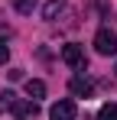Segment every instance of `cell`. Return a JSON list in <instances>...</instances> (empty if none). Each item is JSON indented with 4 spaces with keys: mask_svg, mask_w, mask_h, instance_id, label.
I'll return each instance as SVG.
<instances>
[{
    "mask_svg": "<svg viewBox=\"0 0 117 120\" xmlns=\"http://www.w3.org/2000/svg\"><path fill=\"white\" fill-rule=\"evenodd\" d=\"M68 91L75 94V98H91V91H94V84L88 78H81V75H75V78L68 81Z\"/></svg>",
    "mask_w": 117,
    "mask_h": 120,
    "instance_id": "5",
    "label": "cell"
},
{
    "mask_svg": "<svg viewBox=\"0 0 117 120\" xmlns=\"http://www.w3.org/2000/svg\"><path fill=\"white\" fill-rule=\"evenodd\" d=\"M13 3H16L20 13H33V7H36V0H13Z\"/></svg>",
    "mask_w": 117,
    "mask_h": 120,
    "instance_id": "10",
    "label": "cell"
},
{
    "mask_svg": "<svg viewBox=\"0 0 117 120\" xmlns=\"http://www.w3.org/2000/svg\"><path fill=\"white\" fill-rule=\"evenodd\" d=\"M10 59V45H7V39H0V65Z\"/></svg>",
    "mask_w": 117,
    "mask_h": 120,
    "instance_id": "11",
    "label": "cell"
},
{
    "mask_svg": "<svg viewBox=\"0 0 117 120\" xmlns=\"http://www.w3.org/2000/svg\"><path fill=\"white\" fill-rule=\"evenodd\" d=\"M62 62L65 65H72V68H81L85 65V52H81V45H62Z\"/></svg>",
    "mask_w": 117,
    "mask_h": 120,
    "instance_id": "3",
    "label": "cell"
},
{
    "mask_svg": "<svg viewBox=\"0 0 117 120\" xmlns=\"http://www.w3.org/2000/svg\"><path fill=\"white\" fill-rule=\"evenodd\" d=\"M94 49H98V55H117V33L101 26L94 33Z\"/></svg>",
    "mask_w": 117,
    "mask_h": 120,
    "instance_id": "1",
    "label": "cell"
},
{
    "mask_svg": "<svg viewBox=\"0 0 117 120\" xmlns=\"http://www.w3.org/2000/svg\"><path fill=\"white\" fill-rule=\"evenodd\" d=\"M49 117L52 120H75V101H58V104H52Z\"/></svg>",
    "mask_w": 117,
    "mask_h": 120,
    "instance_id": "4",
    "label": "cell"
},
{
    "mask_svg": "<svg viewBox=\"0 0 117 120\" xmlns=\"http://www.w3.org/2000/svg\"><path fill=\"white\" fill-rule=\"evenodd\" d=\"M26 94H29L33 101H36V98H46V84H42L39 78H29V81H26Z\"/></svg>",
    "mask_w": 117,
    "mask_h": 120,
    "instance_id": "6",
    "label": "cell"
},
{
    "mask_svg": "<svg viewBox=\"0 0 117 120\" xmlns=\"http://www.w3.org/2000/svg\"><path fill=\"white\" fill-rule=\"evenodd\" d=\"M98 120H117V104H104L98 110Z\"/></svg>",
    "mask_w": 117,
    "mask_h": 120,
    "instance_id": "8",
    "label": "cell"
},
{
    "mask_svg": "<svg viewBox=\"0 0 117 120\" xmlns=\"http://www.w3.org/2000/svg\"><path fill=\"white\" fill-rule=\"evenodd\" d=\"M13 101H16L13 91H3V94H0V110H10V107H13Z\"/></svg>",
    "mask_w": 117,
    "mask_h": 120,
    "instance_id": "9",
    "label": "cell"
},
{
    "mask_svg": "<svg viewBox=\"0 0 117 120\" xmlns=\"http://www.w3.org/2000/svg\"><path fill=\"white\" fill-rule=\"evenodd\" d=\"M62 7H65V0H49V3L42 7V16H46V20H52V16L62 13Z\"/></svg>",
    "mask_w": 117,
    "mask_h": 120,
    "instance_id": "7",
    "label": "cell"
},
{
    "mask_svg": "<svg viewBox=\"0 0 117 120\" xmlns=\"http://www.w3.org/2000/svg\"><path fill=\"white\" fill-rule=\"evenodd\" d=\"M10 110H13V117H20V120H33L39 114V104L36 101H13V107H10Z\"/></svg>",
    "mask_w": 117,
    "mask_h": 120,
    "instance_id": "2",
    "label": "cell"
}]
</instances>
